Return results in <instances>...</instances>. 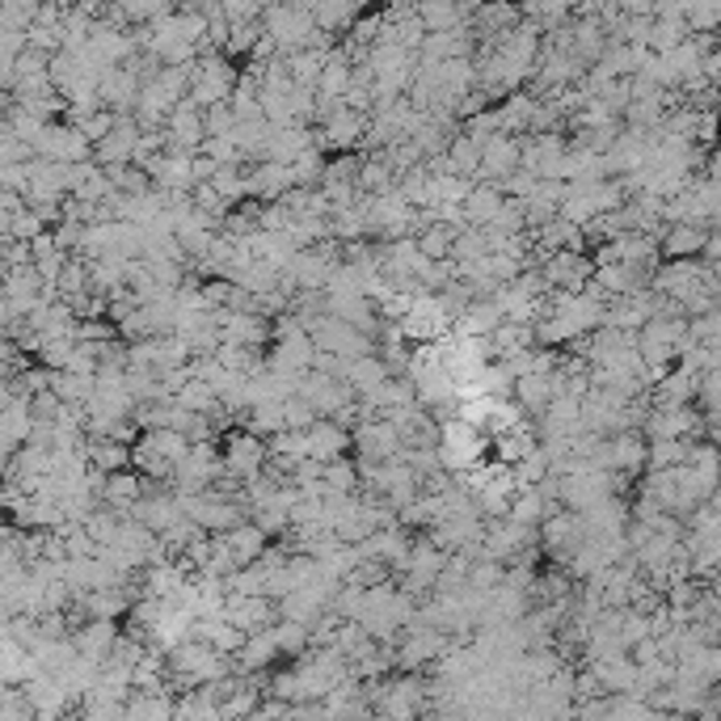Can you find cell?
Returning a JSON list of instances; mask_svg holds the SVG:
<instances>
[{"label":"cell","mask_w":721,"mask_h":721,"mask_svg":"<svg viewBox=\"0 0 721 721\" xmlns=\"http://www.w3.org/2000/svg\"><path fill=\"white\" fill-rule=\"evenodd\" d=\"M89 460H94L97 469H106V473H119V469H131V443H122V439H89Z\"/></svg>","instance_id":"d590c367"},{"label":"cell","mask_w":721,"mask_h":721,"mask_svg":"<svg viewBox=\"0 0 721 721\" xmlns=\"http://www.w3.org/2000/svg\"><path fill=\"white\" fill-rule=\"evenodd\" d=\"M709 233H713L709 224H688V219L667 224L663 228V258H700L709 245Z\"/></svg>","instance_id":"d6986e66"},{"label":"cell","mask_w":721,"mask_h":721,"mask_svg":"<svg viewBox=\"0 0 721 721\" xmlns=\"http://www.w3.org/2000/svg\"><path fill=\"white\" fill-rule=\"evenodd\" d=\"M283 427H288L283 401H262V406L245 409V431H254V434H262V439H270V434H279Z\"/></svg>","instance_id":"e575fe53"},{"label":"cell","mask_w":721,"mask_h":721,"mask_svg":"<svg viewBox=\"0 0 721 721\" xmlns=\"http://www.w3.org/2000/svg\"><path fill=\"white\" fill-rule=\"evenodd\" d=\"M351 85H355V60H351V55H342V51H334V55H330V64H325V73H321V80H316V94L342 101Z\"/></svg>","instance_id":"f546056e"},{"label":"cell","mask_w":721,"mask_h":721,"mask_svg":"<svg viewBox=\"0 0 721 721\" xmlns=\"http://www.w3.org/2000/svg\"><path fill=\"white\" fill-rule=\"evenodd\" d=\"M73 637H76V649H80L85 658L110 663V654H115L119 642H122V628H119L115 616H85Z\"/></svg>","instance_id":"5bb4252c"},{"label":"cell","mask_w":721,"mask_h":721,"mask_svg":"<svg viewBox=\"0 0 721 721\" xmlns=\"http://www.w3.org/2000/svg\"><path fill=\"white\" fill-rule=\"evenodd\" d=\"M115 9L119 13H127L131 22H152V18H161V13H169V9H177L173 0H115Z\"/></svg>","instance_id":"bcb514c9"},{"label":"cell","mask_w":721,"mask_h":721,"mask_svg":"<svg viewBox=\"0 0 721 721\" xmlns=\"http://www.w3.org/2000/svg\"><path fill=\"white\" fill-rule=\"evenodd\" d=\"M212 186L219 191V198L224 203H249V169H240V161L237 165H219L216 173H212Z\"/></svg>","instance_id":"8d00e7d4"},{"label":"cell","mask_w":721,"mask_h":721,"mask_svg":"<svg viewBox=\"0 0 721 721\" xmlns=\"http://www.w3.org/2000/svg\"><path fill=\"white\" fill-rule=\"evenodd\" d=\"M291 186H295V177L283 161H254L249 169V198H258V203H279Z\"/></svg>","instance_id":"2e32d148"},{"label":"cell","mask_w":721,"mask_h":721,"mask_svg":"<svg viewBox=\"0 0 721 721\" xmlns=\"http://www.w3.org/2000/svg\"><path fill=\"white\" fill-rule=\"evenodd\" d=\"M127 718L131 721H169V718H177V700L169 697V688L136 692V697H127Z\"/></svg>","instance_id":"4316f807"},{"label":"cell","mask_w":721,"mask_h":721,"mask_svg":"<svg viewBox=\"0 0 721 721\" xmlns=\"http://www.w3.org/2000/svg\"><path fill=\"white\" fill-rule=\"evenodd\" d=\"M692 439H649V469H679Z\"/></svg>","instance_id":"b9f144b4"},{"label":"cell","mask_w":721,"mask_h":721,"mask_svg":"<svg viewBox=\"0 0 721 721\" xmlns=\"http://www.w3.org/2000/svg\"><path fill=\"white\" fill-rule=\"evenodd\" d=\"M388 376H392V372H388L385 355H380V351H372V355H359V359L346 363V376H342V380L355 388L359 397H372L376 388L385 385Z\"/></svg>","instance_id":"603a6c76"},{"label":"cell","mask_w":721,"mask_h":721,"mask_svg":"<svg viewBox=\"0 0 721 721\" xmlns=\"http://www.w3.org/2000/svg\"><path fill=\"white\" fill-rule=\"evenodd\" d=\"M448 173H464V177H477L481 173V140L477 136H452L448 144Z\"/></svg>","instance_id":"836d02e7"},{"label":"cell","mask_w":721,"mask_h":721,"mask_svg":"<svg viewBox=\"0 0 721 721\" xmlns=\"http://www.w3.org/2000/svg\"><path fill=\"white\" fill-rule=\"evenodd\" d=\"M413 216H418V207L406 203V194L397 186L385 194H367V233L372 237H413Z\"/></svg>","instance_id":"6da1fadb"},{"label":"cell","mask_w":721,"mask_h":721,"mask_svg":"<svg viewBox=\"0 0 721 721\" xmlns=\"http://www.w3.org/2000/svg\"><path fill=\"white\" fill-rule=\"evenodd\" d=\"M219 477H224V452H216L212 439H198L182 456V464L173 469V489H207Z\"/></svg>","instance_id":"3957f363"},{"label":"cell","mask_w":721,"mask_h":721,"mask_svg":"<svg viewBox=\"0 0 721 721\" xmlns=\"http://www.w3.org/2000/svg\"><path fill=\"white\" fill-rule=\"evenodd\" d=\"M545 283L553 291H582L591 279H595V258L587 249H553L545 262Z\"/></svg>","instance_id":"5b68a950"},{"label":"cell","mask_w":721,"mask_h":721,"mask_svg":"<svg viewBox=\"0 0 721 721\" xmlns=\"http://www.w3.org/2000/svg\"><path fill=\"white\" fill-rule=\"evenodd\" d=\"M169 131V148H182V152H203V140H207V110L186 97L165 122Z\"/></svg>","instance_id":"4fadbf2b"},{"label":"cell","mask_w":721,"mask_h":721,"mask_svg":"<svg viewBox=\"0 0 721 721\" xmlns=\"http://www.w3.org/2000/svg\"><path fill=\"white\" fill-rule=\"evenodd\" d=\"M359 9H363V0H313L316 25H321V30H330V34L351 30V25L359 22Z\"/></svg>","instance_id":"f1b7e54d"},{"label":"cell","mask_w":721,"mask_h":721,"mask_svg":"<svg viewBox=\"0 0 721 721\" xmlns=\"http://www.w3.org/2000/svg\"><path fill=\"white\" fill-rule=\"evenodd\" d=\"M688 34H692V25L684 13H663L649 25V51H675Z\"/></svg>","instance_id":"1f68e13d"},{"label":"cell","mask_w":721,"mask_h":721,"mask_svg":"<svg viewBox=\"0 0 721 721\" xmlns=\"http://www.w3.org/2000/svg\"><path fill=\"white\" fill-rule=\"evenodd\" d=\"M283 654V646H279V637H275V625L270 628H258V633H249L245 637V646H240L237 654V671L245 675H266L270 671V663Z\"/></svg>","instance_id":"ffe728a7"},{"label":"cell","mask_w":721,"mask_h":721,"mask_svg":"<svg viewBox=\"0 0 721 721\" xmlns=\"http://www.w3.org/2000/svg\"><path fill=\"white\" fill-rule=\"evenodd\" d=\"M524 169L570 182V144L557 131H531V140H524Z\"/></svg>","instance_id":"277c9868"},{"label":"cell","mask_w":721,"mask_h":721,"mask_svg":"<svg viewBox=\"0 0 721 721\" xmlns=\"http://www.w3.org/2000/svg\"><path fill=\"white\" fill-rule=\"evenodd\" d=\"M418 18L427 25V34L434 30H460L469 18V4L464 0H418Z\"/></svg>","instance_id":"83f0119b"},{"label":"cell","mask_w":721,"mask_h":721,"mask_svg":"<svg viewBox=\"0 0 721 721\" xmlns=\"http://www.w3.org/2000/svg\"><path fill=\"white\" fill-rule=\"evenodd\" d=\"M448 561H452V553H448L443 545H434L431 536H427V540H413V549H409V566L401 570V574H406L409 595H427V591H434V582H439V574L448 570Z\"/></svg>","instance_id":"8992f818"},{"label":"cell","mask_w":721,"mask_h":721,"mask_svg":"<svg viewBox=\"0 0 721 721\" xmlns=\"http://www.w3.org/2000/svg\"><path fill=\"white\" fill-rule=\"evenodd\" d=\"M503 203H506V191L498 182H477V191L464 198V216H469L473 228H489L494 216L503 212Z\"/></svg>","instance_id":"484cf974"},{"label":"cell","mask_w":721,"mask_h":721,"mask_svg":"<svg viewBox=\"0 0 721 721\" xmlns=\"http://www.w3.org/2000/svg\"><path fill=\"white\" fill-rule=\"evenodd\" d=\"M275 637H279V646H283V654H304V649L313 646V625H304V621H288V616H279V621H275Z\"/></svg>","instance_id":"7bdbcfd3"},{"label":"cell","mask_w":721,"mask_h":721,"mask_svg":"<svg viewBox=\"0 0 721 721\" xmlns=\"http://www.w3.org/2000/svg\"><path fill=\"white\" fill-rule=\"evenodd\" d=\"M582 519H587V531L591 536H625V528H628V506L616 498V494H607L603 503H595V506H587L582 510Z\"/></svg>","instance_id":"7402d4cb"},{"label":"cell","mask_w":721,"mask_h":721,"mask_svg":"<svg viewBox=\"0 0 721 721\" xmlns=\"http://www.w3.org/2000/svg\"><path fill=\"white\" fill-rule=\"evenodd\" d=\"M237 80L240 76L233 73V64L228 60H219V55H198L191 64V97L207 110V106H216V101H228V97L237 94Z\"/></svg>","instance_id":"7a4b0ae2"},{"label":"cell","mask_w":721,"mask_h":721,"mask_svg":"<svg viewBox=\"0 0 721 721\" xmlns=\"http://www.w3.org/2000/svg\"><path fill=\"white\" fill-rule=\"evenodd\" d=\"M182 409H191V413H212V409L219 406V397H216V388L207 385L203 376H191L186 385L177 388V397H173Z\"/></svg>","instance_id":"f35d334b"},{"label":"cell","mask_w":721,"mask_h":721,"mask_svg":"<svg viewBox=\"0 0 721 721\" xmlns=\"http://www.w3.org/2000/svg\"><path fill=\"white\" fill-rule=\"evenodd\" d=\"M76 355V337H55V342H43V351H39V363L51 367V372H64Z\"/></svg>","instance_id":"7dc6e473"},{"label":"cell","mask_w":721,"mask_h":721,"mask_svg":"<svg viewBox=\"0 0 721 721\" xmlns=\"http://www.w3.org/2000/svg\"><path fill=\"white\" fill-rule=\"evenodd\" d=\"M700 406H704V413H721V372H704L700 376Z\"/></svg>","instance_id":"f907efd6"},{"label":"cell","mask_w":721,"mask_h":721,"mask_svg":"<svg viewBox=\"0 0 721 721\" xmlns=\"http://www.w3.org/2000/svg\"><path fill=\"white\" fill-rule=\"evenodd\" d=\"M452 646V633L434 625H409L406 637H401V649H397V667L401 671H418L427 663H439Z\"/></svg>","instance_id":"52a82bcc"},{"label":"cell","mask_w":721,"mask_h":721,"mask_svg":"<svg viewBox=\"0 0 721 721\" xmlns=\"http://www.w3.org/2000/svg\"><path fill=\"white\" fill-rule=\"evenodd\" d=\"M144 485H148V477L140 469H136V473H131V469H119V473H110V481H106V498H101V503L122 510V515H131V506L148 494Z\"/></svg>","instance_id":"d4e9b609"},{"label":"cell","mask_w":721,"mask_h":721,"mask_svg":"<svg viewBox=\"0 0 721 721\" xmlns=\"http://www.w3.org/2000/svg\"><path fill=\"white\" fill-rule=\"evenodd\" d=\"M266 460H270V443H266L262 434H254V431L228 434V443H224V473H228V477H237V481L258 477L266 469Z\"/></svg>","instance_id":"9c48e42d"},{"label":"cell","mask_w":721,"mask_h":721,"mask_svg":"<svg viewBox=\"0 0 721 721\" xmlns=\"http://www.w3.org/2000/svg\"><path fill=\"white\" fill-rule=\"evenodd\" d=\"M503 321H506V313L498 309V300H494V295H477V300L456 316L452 334L456 337H489Z\"/></svg>","instance_id":"ac0fdd59"},{"label":"cell","mask_w":721,"mask_h":721,"mask_svg":"<svg viewBox=\"0 0 721 721\" xmlns=\"http://www.w3.org/2000/svg\"><path fill=\"white\" fill-rule=\"evenodd\" d=\"M237 110L228 106V101H216V106H207V136H233L237 131Z\"/></svg>","instance_id":"681fc988"},{"label":"cell","mask_w":721,"mask_h":721,"mask_svg":"<svg viewBox=\"0 0 721 721\" xmlns=\"http://www.w3.org/2000/svg\"><path fill=\"white\" fill-rule=\"evenodd\" d=\"M325 485H330V494H355V489L363 485L359 464L346 460V456L330 460V464H325Z\"/></svg>","instance_id":"60d3db41"},{"label":"cell","mask_w":721,"mask_h":721,"mask_svg":"<svg viewBox=\"0 0 721 721\" xmlns=\"http://www.w3.org/2000/svg\"><path fill=\"white\" fill-rule=\"evenodd\" d=\"M422 697L427 688L409 675V679H392V684H380V697H376V709L388 713V718H413L422 713Z\"/></svg>","instance_id":"e0dca14e"},{"label":"cell","mask_w":721,"mask_h":721,"mask_svg":"<svg viewBox=\"0 0 721 721\" xmlns=\"http://www.w3.org/2000/svg\"><path fill=\"white\" fill-rule=\"evenodd\" d=\"M591 531H587V519H582V510H570V506H557L553 515L540 524V545L557 553L561 561H570L574 549L587 540Z\"/></svg>","instance_id":"ba28073f"},{"label":"cell","mask_w":721,"mask_h":721,"mask_svg":"<svg viewBox=\"0 0 721 721\" xmlns=\"http://www.w3.org/2000/svg\"><path fill=\"white\" fill-rule=\"evenodd\" d=\"M607 439H612V473H621V477H642L649 469L646 431L628 427V431H616V434H607Z\"/></svg>","instance_id":"9a60e30c"},{"label":"cell","mask_w":721,"mask_h":721,"mask_svg":"<svg viewBox=\"0 0 721 721\" xmlns=\"http://www.w3.org/2000/svg\"><path fill=\"white\" fill-rule=\"evenodd\" d=\"M557 397V372H531V376H519L515 380V401L528 409V413H545L549 401Z\"/></svg>","instance_id":"cb8c5ba5"},{"label":"cell","mask_w":721,"mask_h":721,"mask_svg":"<svg viewBox=\"0 0 721 721\" xmlns=\"http://www.w3.org/2000/svg\"><path fill=\"white\" fill-rule=\"evenodd\" d=\"M325 157H321V148H309L300 161H291V177H295V186H316L321 177H325Z\"/></svg>","instance_id":"f6af8a7d"},{"label":"cell","mask_w":721,"mask_h":721,"mask_svg":"<svg viewBox=\"0 0 721 721\" xmlns=\"http://www.w3.org/2000/svg\"><path fill=\"white\" fill-rule=\"evenodd\" d=\"M334 237L337 240H363L367 237V194H359L351 207L334 212Z\"/></svg>","instance_id":"74e56055"},{"label":"cell","mask_w":721,"mask_h":721,"mask_svg":"<svg viewBox=\"0 0 721 721\" xmlns=\"http://www.w3.org/2000/svg\"><path fill=\"white\" fill-rule=\"evenodd\" d=\"M397 169H392V161H388L385 152L380 157H363V169H359V194H385L397 186Z\"/></svg>","instance_id":"d6a6232c"},{"label":"cell","mask_w":721,"mask_h":721,"mask_svg":"<svg viewBox=\"0 0 721 721\" xmlns=\"http://www.w3.org/2000/svg\"><path fill=\"white\" fill-rule=\"evenodd\" d=\"M80 342H106V337H115V330L106 325V321H97V316H80Z\"/></svg>","instance_id":"816d5d0a"},{"label":"cell","mask_w":721,"mask_h":721,"mask_svg":"<svg viewBox=\"0 0 721 721\" xmlns=\"http://www.w3.org/2000/svg\"><path fill=\"white\" fill-rule=\"evenodd\" d=\"M309 443H313V456L316 460H337L351 452V443H355V434L351 427H342L337 418H316L313 427H309Z\"/></svg>","instance_id":"44dd1931"},{"label":"cell","mask_w":721,"mask_h":721,"mask_svg":"<svg viewBox=\"0 0 721 721\" xmlns=\"http://www.w3.org/2000/svg\"><path fill=\"white\" fill-rule=\"evenodd\" d=\"M515 477H519V485H540L545 477H553V456H549L545 439H540L528 456L515 464Z\"/></svg>","instance_id":"ab89813d"},{"label":"cell","mask_w":721,"mask_h":721,"mask_svg":"<svg viewBox=\"0 0 721 721\" xmlns=\"http://www.w3.org/2000/svg\"><path fill=\"white\" fill-rule=\"evenodd\" d=\"M557 510V503H549L536 485H519V494H515V503H510V510L506 515H515L519 524H531V528H540L549 515Z\"/></svg>","instance_id":"4dcf8cb0"},{"label":"cell","mask_w":721,"mask_h":721,"mask_svg":"<svg viewBox=\"0 0 721 721\" xmlns=\"http://www.w3.org/2000/svg\"><path fill=\"white\" fill-rule=\"evenodd\" d=\"M203 152L216 157L219 165H237V161H245L237 136H207V140H203Z\"/></svg>","instance_id":"c3c4849f"},{"label":"cell","mask_w":721,"mask_h":721,"mask_svg":"<svg viewBox=\"0 0 721 721\" xmlns=\"http://www.w3.org/2000/svg\"><path fill=\"white\" fill-rule=\"evenodd\" d=\"M337 266H342V258L334 254V245L321 240V245H304V249L295 254V262H291L288 275L300 283V288L325 291V283H330V275H334Z\"/></svg>","instance_id":"7c38bea8"},{"label":"cell","mask_w":721,"mask_h":721,"mask_svg":"<svg viewBox=\"0 0 721 721\" xmlns=\"http://www.w3.org/2000/svg\"><path fill=\"white\" fill-rule=\"evenodd\" d=\"M519 165H524V140H519V136H510V131H494V136L481 140V173L477 177L506 182Z\"/></svg>","instance_id":"8fae6325"},{"label":"cell","mask_w":721,"mask_h":721,"mask_svg":"<svg viewBox=\"0 0 721 721\" xmlns=\"http://www.w3.org/2000/svg\"><path fill=\"white\" fill-rule=\"evenodd\" d=\"M489 254V237H485V228H464L456 233V245H452V262H477Z\"/></svg>","instance_id":"ee69618b"},{"label":"cell","mask_w":721,"mask_h":721,"mask_svg":"<svg viewBox=\"0 0 721 721\" xmlns=\"http://www.w3.org/2000/svg\"><path fill=\"white\" fill-rule=\"evenodd\" d=\"M39 157L64 161V165H80V161H94V140L76 122H51L43 131V140H39Z\"/></svg>","instance_id":"30bf717a"}]
</instances>
